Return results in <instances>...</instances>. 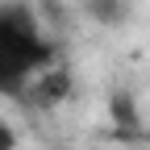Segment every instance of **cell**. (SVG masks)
<instances>
[{"mask_svg":"<svg viewBox=\"0 0 150 150\" xmlns=\"http://www.w3.org/2000/svg\"><path fill=\"white\" fill-rule=\"evenodd\" d=\"M50 150H67V146H50Z\"/></svg>","mask_w":150,"mask_h":150,"instance_id":"5","label":"cell"},{"mask_svg":"<svg viewBox=\"0 0 150 150\" xmlns=\"http://www.w3.org/2000/svg\"><path fill=\"white\" fill-rule=\"evenodd\" d=\"M46 67H54V46L42 33L38 13L21 0L0 4V96L21 100Z\"/></svg>","mask_w":150,"mask_h":150,"instance_id":"1","label":"cell"},{"mask_svg":"<svg viewBox=\"0 0 150 150\" xmlns=\"http://www.w3.org/2000/svg\"><path fill=\"white\" fill-rule=\"evenodd\" d=\"M17 146H21V134H17L4 117H0V150H17Z\"/></svg>","mask_w":150,"mask_h":150,"instance_id":"4","label":"cell"},{"mask_svg":"<svg viewBox=\"0 0 150 150\" xmlns=\"http://www.w3.org/2000/svg\"><path fill=\"white\" fill-rule=\"evenodd\" d=\"M88 13L104 25H121L129 8H125V0H88Z\"/></svg>","mask_w":150,"mask_h":150,"instance_id":"3","label":"cell"},{"mask_svg":"<svg viewBox=\"0 0 150 150\" xmlns=\"http://www.w3.org/2000/svg\"><path fill=\"white\" fill-rule=\"evenodd\" d=\"M146 142H150V134H146Z\"/></svg>","mask_w":150,"mask_h":150,"instance_id":"6","label":"cell"},{"mask_svg":"<svg viewBox=\"0 0 150 150\" xmlns=\"http://www.w3.org/2000/svg\"><path fill=\"white\" fill-rule=\"evenodd\" d=\"M71 92V79H67V71L63 67H46L38 79L25 88V96H21V104H29V108H54L63 96Z\"/></svg>","mask_w":150,"mask_h":150,"instance_id":"2","label":"cell"}]
</instances>
